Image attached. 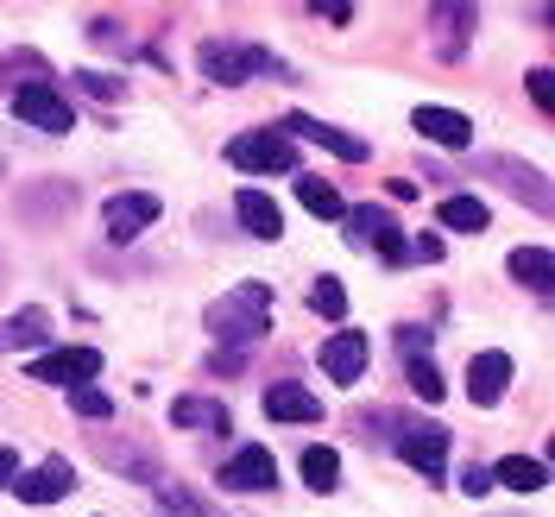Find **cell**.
<instances>
[{
    "instance_id": "cell-1",
    "label": "cell",
    "mask_w": 555,
    "mask_h": 517,
    "mask_svg": "<svg viewBox=\"0 0 555 517\" xmlns=\"http://www.w3.org/2000/svg\"><path fill=\"white\" fill-rule=\"evenodd\" d=\"M266 315H272V290H266V284H234L221 303H208V335H215V341L253 347L266 335Z\"/></svg>"
},
{
    "instance_id": "cell-2",
    "label": "cell",
    "mask_w": 555,
    "mask_h": 517,
    "mask_svg": "<svg viewBox=\"0 0 555 517\" xmlns=\"http://www.w3.org/2000/svg\"><path fill=\"white\" fill-rule=\"evenodd\" d=\"M196 64H203L208 82L241 89V82H253V76H272L278 57L272 51H259V44H221V38H208L203 51H196Z\"/></svg>"
},
{
    "instance_id": "cell-3",
    "label": "cell",
    "mask_w": 555,
    "mask_h": 517,
    "mask_svg": "<svg viewBox=\"0 0 555 517\" xmlns=\"http://www.w3.org/2000/svg\"><path fill=\"white\" fill-rule=\"evenodd\" d=\"M228 165L234 171H266V177L297 171V145L284 133H234L228 139Z\"/></svg>"
},
{
    "instance_id": "cell-4",
    "label": "cell",
    "mask_w": 555,
    "mask_h": 517,
    "mask_svg": "<svg viewBox=\"0 0 555 517\" xmlns=\"http://www.w3.org/2000/svg\"><path fill=\"white\" fill-rule=\"evenodd\" d=\"M13 114H20L26 127H38V133H69V127H76V107H69L51 82H20V89H13Z\"/></svg>"
},
{
    "instance_id": "cell-5",
    "label": "cell",
    "mask_w": 555,
    "mask_h": 517,
    "mask_svg": "<svg viewBox=\"0 0 555 517\" xmlns=\"http://www.w3.org/2000/svg\"><path fill=\"white\" fill-rule=\"evenodd\" d=\"M26 373H33V385H69L76 391V385H89L102 373V353L95 347H51V353H38Z\"/></svg>"
},
{
    "instance_id": "cell-6",
    "label": "cell",
    "mask_w": 555,
    "mask_h": 517,
    "mask_svg": "<svg viewBox=\"0 0 555 517\" xmlns=\"http://www.w3.org/2000/svg\"><path fill=\"white\" fill-rule=\"evenodd\" d=\"M341 221H347V241H353V246H379V253L391 259V266H398V259L411 253V246L398 241L404 228H398V221H391V215H385L379 203H360V208H347Z\"/></svg>"
},
{
    "instance_id": "cell-7",
    "label": "cell",
    "mask_w": 555,
    "mask_h": 517,
    "mask_svg": "<svg viewBox=\"0 0 555 517\" xmlns=\"http://www.w3.org/2000/svg\"><path fill=\"white\" fill-rule=\"evenodd\" d=\"M505 385H512V353H499V347L474 353V366H467V398H474V411H492V404L505 398Z\"/></svg>"
},
{
    "instance_id": "cell-8",
    "label": "cell",
    "mask_w": 555,
    "mask_h": 517,
    "mask_svg": "<svg viewBox=\"0 0 555 517\" xmlns=\"http://www.w3.org/2000/svg\"><path fill=\"white\" fill-rule=\"evenodd\" d=\"M398 454L411 461L416 474H429V486L442 480V467H449V429L442 423H429V429H404L398 436Z\"/></svg>"
},
{
    "instance_id": "cell-9",
    "label": "cell",
    "mask_w": 555,
    "mask_h": 517,
    "mask_svg": "<svg viewBox=\"0 0 555 517\" xmlns=\"http://www.w3.org/2000/svg\"><path fill=\"white\" fill-rule=\"evenodd\" d=\"M221 486H228V492H272L278 486V461L259 449V442H246V449L221 467Z\"/></svg>"
},
{
    "instance_id": "cell-10",
    "label": "cell",
    "mask_w": 555,
    "mask_h": 517,
    "mask_svg": "<svg viewBox=\"0 0 555 517\" xmlns=\"http://www.w3.org/2000/svg\"><path fill=\"white\" fill-rule=\"evenodd\" d=\"M366 360H373V347H366V335H353V328H341V335L322 341V373L335 385H353L366 373Z\"/></svg>"
},
{
    "instance_id": "cell-11",
    "label": "cell",
    "mask_w": 555,
    "mask_h": 517,
    "mask_svg": "<svg viewBox=\"0 0 555 517\" xmlns=\"http://www.w3.org/2000/svg\"><path fill=\"white\" fill-rule=\"evenodd\" d=\"M69 486H76L69 461H44V467H33V474H13V492H20L26 505H57Z\"/></svg>"
},
{
    "instance_id": "cell-12",
    "label": "cell",
    "mask_w": 555,
    "mask_h": 517,
    "mask_svg": "<svg viewBox=\"0 0 555 517\" xmlns=\"http://www.w3.org/2000/svg\"><path fill=\"white\" fill-rule=\"evenodd\" d=\"M158 221V196H145V190H133V196H114L107 203V241H133V234H145Z\"/></svg>"
},
{
    "instance_id": "cell-13",
    "label": "cell",
    "mask_w": 555,
    "mask_h": 517,
    "mask_svg": "<svg viewBox=\"0 0 555 517\" xmlns=\"http://www.w3.org/2000/svg\"><path fill=\"white\" fill-rule=\"evenodd\" d=\"M284 133H304V139H315V145H328L335 158H347V165H366V139H353L347 127H328V120H310V114H291Z\"/></svg>"
},
{
    "instance_id": "cell-14",
    "label": "cell",
    "mask_w": 555,
    "mask_h": 517,
    "mask_svg": "<svg viewBox=\"0 0 555 517\" xmlns=\"http://www.w3.org/2000/svg\"><path fill=\"white\" fill-rule=\"evenodd\" d=\"M411 127L423 139H436V145H449V152H461V145L474 139V120H467V114H454V107H416Z\"/></svg>"
},
{
    "instance_id": "cell-15",
    "label": "cell",
    "mask_w": 555,
    "mask_h": 517,
    "mask_svg": "<svg viewBox=\"0 0 555 517\" xmlns=\"http://www.w3.org/2000/svg\"><path fill=\"white\" fill-rule=\"evenodd\" d=\"M234 215H241V228L253 241H284V215H278V203L266 190H241L234 196Z\"/></svg>"
},
{
    "instance_id": "cell-16",
    "label": "cell",
    "mask_w": 555,
    "mask_h": 517,
    "mask_svg": "<svg viewBox=\"0 0 555 517\" xmlns=\"http://www.w3.org/2000/svg\"><path fill=\"white\" fill-rule=\"evenodd\" d=\"M259 404H266L272 423H315V416H322V398L304 391V385H266V398H259Z\"/></svg>"
},
{
    "instance_id": "cell-17",
    "label": "cell",
    "mask_w": 555,
    "mask_h": 517,
    "mask_svg": "<svg viewBox=\"0 0 555 517\" xmlns=\"http://www.w3.org/2000/svg\"><path fill=\"white\" fill-rule=\"evenodd\" d=\"M512 277H518L524 290L550 297V290H555V259H550V246H518V253H512Z\"/></svg>"
},
{
    "instance_id": "cell-18",
    "label": "cell",
    "mask_w": 555,
    "mask_h": 517,
    "mask_svg": "<svg viewBox=\"0 0 555 517\" xmlns=\"http://www.w3.org/2000/svg\"><path fill=\"white\" fill-rule=\"evenodd\" d=\"M492 486H512V492H543V486H550V467H543L537 454H505V461L492 467Z\"/></svg>"
},
{
    "instance_id": "cell-19",
    "label": "cell",
    "mask_w": 555,
    "mask_h": 517,
    "mask_svg": "<svg viewBox=\"0 0 555 517\" xmlns=\"http://www.w3.org/2000/svg\"><path fill=\"white\" fill-rule=\"evenodd\" d=\"M436 221H442V228H454V234H486L492 208H486L480 196H442V208H436Z\"/></svg>"
},
{
    "instance_id": "cell-20",
    "label": "cell",
    "mask_w": 555,
    "mask_h": 517,
    "mask_svg": "<svg viewBox=\"0 0 555 517\" xmlns=\"http://www.w3.org/2000/svg\"><path fill=\"white\" fill-rule=\"evenodd\" d=\"M171 423H177V429H234L228 404H208V398H177Z\"/></svg>"
},
{
    "instance_id": "cell-21",
    "label": "cell",
    "mask_w": 555,
    "mask_h": 517,
    "mask_svg": "<svg viewBox=\"0 0 555 517\" xmlns=\"http://www.w3.org/2000/svg\"><path fill=\"white\" fill-rule=\"evenodd\" d=\"M51 341V315L44 310H20L13 322H0V353L7 347H44Z\"/></svg>"
},
{
    "instance_id": "cell-22",
    "label": "cell",
    "mask_w": 555,
    "mask_h": 517,
    "mask_svg": "<svg viewBox=\"0 0 555 517\" xmlns=\"http://www.w3.org/2000/svg\"><path fill=\"white\" fill-rule=\"evenodd\" d=\"M297 203L310 208V215H322V221H341V215H347L341 190H335L328 177H297Z\"/></svg>"
},
{
    "instance_id": "cell-23",
    "label": "cell",
    "mask_w": 555,
    "mask_h": 517,
    "mask_svg": "<svg viewBox=\"0 0 555 517\" xmlns=\"http://www.w3.org/2000/svg\"><path fill=\"white\" fill-rule=\"evenodd\" d=\"M492 171L512 177V196H518V203H530V208L550 215V183H543V171H524V165H512V158H492Z\"/></svg>"
},
{
    "instance_id": "cell-24",
    "label": "cell",
    "mask_w": 555,
    "mask_h": 517,
    "mask_svg": "<svg viewBox=\"0 0 555 517\" xmlns=\"http://www.w3.org/2000/svg\"><path fill=\"white\" fill-rule=\"evenodd\" d=\"M335 480H341V454L335 449H304V486H310V492H335Z\"/></svg>"
},
{
    "instance_id": "cell-25",
    "label": "cell",
    "mask_w": 555,
    "mask_h": 517,
    "mask_svg": "<svg viewBox=\"0 0 555 517\" xmlns=\"http://www.w3.org/2000/svg\"><path fill=\"white\" fill-rule=\"evenodd\" d=\"M310 310H315V315H328V322H341V315H347V290H341V277H315Z\"/></svg>"
},
{
    "instance_id": "cell-26",
    "label": "cell",
    "mask_w": 555,
    "mask_h": 517,
    "mask_svg": "<svg viewBox=\"0 0 555 517\" xmlns=\"http://www.w3.org/2000/svg\"><path fill=\"white\" fill-rule=\"evenodd\" d=\"M69 411L89 416V423H102V416H114V398H107V391H95V385H76V391H69Z\"/></svg>"
},
{
    "instance_id": "cell-27",
    "label": "cell",
    "mask_w": 555,
    "mask_h": 517,
    "mask_svg": "<svg viewBox=\"0 0 555 517\" xmlns=\"http://www.w3.org/2000/svg\"><path fill=\"white\" fill-rule=\"evenodd\" d=\"M76 89L95 95V102H120V95H127V82H120V76H102V69H76Z\"/></svg>"
},
{
    "instance_id": "cell-28",
    "label": "cell",
    "mask_w": 555,
    "mask_h": 517,
    "mask_svg": "<svg viewBox=\"0 0 555 517\" xmlns=\"http://www.w3.org/2000/svg\"><path fill=\"white\" fill-rule=\"evenodd\" d=\"M411 391L423 398V404H436L449 385H442V373H436V360H411Z\"/></svg>"
},
{
    "instance_id": "cell-29",
    "label": "cell",
    "mask_w": 555,
    "mask_h": 517,
    "mask_svg": "<svg viewBox=\"0 0 555 517\" xmlns=\"http://www.w3.org/2000/svg\"><path fill=\"white\" fill-rule=\"evenodd\" d=\"M461 492H467V499H486V492H492V467H480V461H474V467L461 474Z\"/></svg>"
},
{
    "instance_id": "cell-30",
    "label": "cell",
    "mask_w": 555,
    "mask_h": 517,
    "mask_svg": "<svg viewBox=\"0 0 555 517\" xmlns=\"http://www.w3.org/2000/svg\"><path fill=\"white\" fill-rule=\"evenodd\" d=\"M550 82H555L550 69H530V102L543 107V114H550V107H555V89H550Z\"/></svg>"
},
{
    "instance_id": "cell-31",
    "label": "cell",
    "mask_w": 555,
    "mask_h": 517,
    "mask_svg": "<svg viewBox=\"0 0 555 517\" xmlns=\"http://www.w3.org/2000/svg\"><path fill=\"white\" fill-rule=\"evenodd\" d=\"M398 347H404L411 360H423V328H398Z\"/></svg>"
},
{
    "instance_id": "cell-32",
    "label": "cell",
    "mask_w": 555,
    "mask_h": 517,
    "mask_svg": "<svg viewBox=\"0 0 555 517\" xmlns=\"http://www.w3.org/2000/svg\"><path fill=\"white\" fill-rule=\"evenodd\" d=\"M411 253H416V259H429V266H436V259H442V241H436V234H423V241H416Z\"/></svg>"
},
{
    "instance_id": "cell-33",
    "label": "cell",
    "mask_w": 555,
    "mask_h": 517,
    "mask_svg": "<svg viewBox=\"0 0 555 517\" xmlns=\"http://www.w3.org/2000/svg\"><path fill=\"white\" fill-rule=\"evenodd\" d=\"M13 474H20V454L0 449V486H13Z\"/></svg>"
},
{
    "instance_id": "cell-34",
    "label": "cell",
    "mask_w": 555,
    "mask_h": 517,
    "mask_svg": "<svg viewBox=\"0 0 555 517\" xmlns=\"http://www.w3.org/2000/svg\"><path fill=\"white\" fill-rule=\"evenodd\" d=\"M0 171H7V158H0Z\"/></svg>"
}]
</instances>
